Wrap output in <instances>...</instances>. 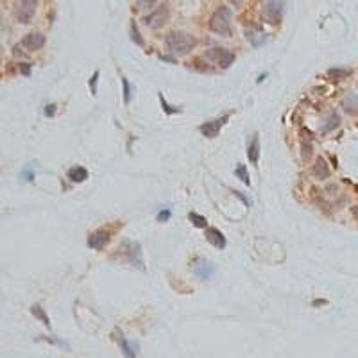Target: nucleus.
Listing matches in <instances>:
<instances>
[{
    "mask_svg": "<svg viewBox=\"0 0 358 358\" xmlns=\"http://www.w3.org/2000/svg\"><path fill=\"white\" fill-rule=\"evenodd\" d=\"M169 17H170L169 6L161 4L160 8L154 9L151 15L144 17V24L147 25V27H151V29H160V27H163V25L169 22Z\"/></svg>",
    "mask_w": 358,
    "mask_h": 358,
    "instance_id": "obj_5",
    "label": "nucleus"
},
{
    "mask_svg": "<svg viewBox=\"0 0 358 358\" xmlns=\"http://www.w3.org/2000/svg\"><path fill=\"white\" fill-rule=\"evenodd\" d=\"M247 158H249V161L253 165H256L260 160V138L256 133L253 135L251 142H249V147H247Z\"/></svg>",
    "mask_w": 358,
    "mask_h": 358,
    "instance_id": "obj_17",
    "label": "nucleus"
},
{
    "mask_svg": "<svg viewBox=\"0 0 358 358\" xmlns=\"http://www.w3.org/2000/svg\"><path fill=\"white\" fill-rule=\"evenodd\" d=\"M233 4H236V6H242V4H244V0H233Z\"/></svg>",
    "mask_w": 358,
    "mask_h": 358,
    "instance_id": "obj_38",
    "label": "nucleus"
},
{
    "mask_svg": "<svg viewBox=\"0 0 358 358\" xmlns=\"http://www.w3.org/2000/svg\"><path fill=\"white\" fill-rule=\"evenodd\" d=\"M160 104H161V107H163V111L167 113V115H177V113H181V109H179V107H172L170 104L165 102L163 95H161V93H160Z\"/></svg>",
    "mask_w": 358,
    "mask_h": 358,
    "instance_id": "obj_26",
    "label": "nucleus"
},
{
    "mask_svg": "<svg viewBox=\"0 0 358 358\" xmlns=\"http://www.w3.org/2000/svg\"><path fill=\"white\" fill-rule=\"evenodd\" d=\"M301 151H303V160H308V156L312 154V144H310L308 136L301 138Z\"/></svg>",
    "mask_w": 358,
    "mask_h": 358,
    "instance_id": "obj_24",
    "label": "nucleus"
},
{
    "mask_svg": "<svg viewBox=\"0 0 358 358\" xmlns=\"http://www.w3.org/2000/svg\"><path fill=\"white\" fill-rule=\"evenodd\" d=\"M22 74H25V75H29L31 74V65H27V63H24V65H22Z\"/></svg>",
    "mask_w": 358,
    "mask_h": 358,
    "instance_id": "obj_35",
    "label": "nucleus"
},
{
    "mask_svg": "<svg viewBox=\"0 0 358 358\" xmlns=\"http://www.w3.org/2000/svg\"><path fill=\"white\" fill-rule=\"evenodd\" d=\"M195 43H197L195 36H192L190 33H185V31H172V33L165 36V45H167L169 52L176 54V56L190 54L195 47Z\"/></svg>",
    "mask_w": 358,
    "mask_h": 358,
    "instance_id": "obj_1",
    "label": "nucleus"
},
{
    "mask_svg": "<svg viewBox=\"0 0 358 358\" xmlns=\"http://www.w3.org/2000/svg\"><path fill=\"white\" fill-rule=\"evenodd\" d=\"M68 179H70L72 183H82V181H86L88 179V176H90V172H88L82 165H74L70 170H68Z\"/></svg>",
    "mask_w": 358,
    "mask_h": 358,
    "instance_id": "obj_16",
    "label": "nucleus"
},
{
    "mask_svg": "<svg viewBox=\"0 0 358 358\" xmlns=\"http://www.w3.org/2000/svg\"><path fill=\"white\" fill-rule=\"evenodd\" d=\"M235 194H236V197H238L240 201L244 202V204H246V206H251V201H249V199H247L246 195L242 194V192H235Z\"/></svg>",
    "mask_w": 358,
    "mask_h": 358,
    "instance_id": "obj_34",
    "label": "nucleus"
},
{
    "mask_svg": "<svg viewBox=\"0 0 358 358\" xmlns=\"http://www.w3.org/2000/svg\"><path fill=\"white\" fill-rule=\"evenodd\" d=\"M235 174L238 176V179L244 183V185H251V181H249V172H247V167L242 163H238V167H236Z\"/></svg>",
    "mask_w": 358,
    "mask_h": 358,
    "instance_id": "obj_23",
    "label": "nucleus"
},
{
    "mask_svg": "<svg viewBox=\"0 0 358 358\" xmlns=\"http://www.w3.org/2000/svg\"><path fill=\"white\" fill-rule=\"evenodd\" d=\"M0 29H2V24H0Z\"/></svg>",
    "mask_w": 358,
    "mask_h": 358,
    "instance_id": "obj_40",
    "label": "nucleus"
},
{
    "mask_svg": "<svg viewBox=\"0 0 358 358\" xmlns=\"http://www.w3.org/2000/svg\"><path fill=\"white\" fill-rule=\"evenodd\" d=\"M0 65H2V45H0Z\"/></svg>",
    "mask_w": 358,
    "mask_h": 358,
    "instance_id": "obj_39",
    "label": "nucleus"
},
{
    "mask_svg": "<svg viewBox=\"0 0 358 358\" xmlns=\"http://www.w3.org/2000/svg\"><path fill=\"white\" fill-rule=\"evenodd\" d=\"M213 272H215L213 264L206 262V260H201V264L194 267V274L199 280H210V278L213 276Z\"/></svg>",
    "mask_w": 358,
    "mask_h": 358,
    "instance_id": "obj_15",
    "label": "nucleus"
},
{
    "mask_svg": "<svg viewBox=\"0 0 358 358\" xmlns=\"http://www.w3.org/2000/svg\"><path fill=\"white\" fill-rule=\"evenodd\" d=\"M136 2H138V6H140V8H153L158 0H136Z\"/></svg>",
    "mask_w": 358,
    "mask_h": 358,
    "instance_id": "obj_33",
    "label": "nucleus"
},
{
    "mask_svg": "<svg viewBox=\"0 0 358 358\" xmlns=\"http://www.w3.org/2000/svg\"><path fill=\"white\" fill-rule=\"evenodd\" d=\"M99 77H100V72L99 70L91 75V79H90V91H91V95H97V82H99Z\"/></svg>",
    "mask_w": 358,
    "mask_h": 358,
    "instance_id": "obj_29",
    "label": "nucleus"
},
{
    "mask_svg": "<svg viewBox=\"0 0 358 358\" xmlns=\"http://www.w3.org/2000/svg\"><path fill=\"white\" fill-rule=\"evenodd\" d=\"M283 6V0H267L264 9H262V17L267 22H271V24H280L285 11Z\"/></svg>",
    "mask_w": 358,
    "mask_h": 358,
    "instance_id": "obj_7",
    "label": "nucleus"
},
{
    "mask_svg": "<svg viewBox=\"0 0 358 358\" xmlns=\"http://www.w3.org/2000/svg\"><path fill=\"white\" fill-rule=\"evenodd\" d=\"M188 218H190V222L194 224L195 227H201V229L208 227V220H206V217H202V215L195 213V211H190V213H188Z\"/></svg>",
    "mask_w": 358,
    "mask_h": 358,
    "instance_id": "obj_22",
    "label": "nucleus"
},
{
    "mask_svg": "<svg viewBox=\"0 0 358 358\" xmlns=\"http://www.w3.org/2000/svg\"><path fill=\"white\" fill-rule=\"evenodd\" d=\"M351 213H353L354 218H358V206H353V208H351Z\"/></svg>",
    "mask_w": 358,
    "mask_h": 358,
    "instance_id": "obj_36",
    "label": "nucleus"
},
{
    "mask_svg": "<svg viewBox=\"0 0 358 358\" xmlns=\"http://www.w3.org/2000/svg\"><path fill=\"white\" fill-rule=\"evenodd\" d=\"M122 93H124V102H131V84L126 77H122Z\"/></svg>",
    "mask_w": 358,
    "mask_h": 358,
    "instance_id": "obj_25",
    "label": "nucleus"
},
{
    "mask_svg": "<svg viewBox=\"0 0 358 358\" xmlns=\"http://www.w3.org/2000/svg\"><path fill=\"white\" fill-rule=\"evenodd\" d=\"M116 340H118V346H120V349H122L124 356L126 358H136L138 349H140V344H138V342H129L128 338H124L122 335H118Z\"/></svg>",
    "mask_w": 358,
    "mask_h": 358,
    "instance_id": "obj_13",
    "label": "nucleus"
},
{
    "mask_svg": "<svg viewBox=\"0 0 358 358\" xmlns=\"http://www.w3.org/2000/svg\"><path fill=\"white\" fill-rule=\"evenodd\" d=\"M227 118H229V116H220V118L217 120H208V122H204L201 126V133L206 138H217V136L220 135L222 126L227 122Z\"/></svg>",
    "mask_w": 358,
    "mask_h": 358,
    "instance_id": "obj_9",
    "label": "nucleus"
},
{
    "mask_svg": "<svg viewBox=\"0 0 358 358\" xmlns=\"http://www.w3.org/2000/svg\"><path fill=\"white\" fill-rule=\"evenodd\" d=\"M351 74H353V70H349V68H340V66H333V68L328 70V77L331 79V81H342V79L349 77Z\"/></svg>",
    "mask_w": 358,
    "mask_h": 358,
    "instance_id": "obj_20",
    "label": "nucleus"
},
{
    "mask_svg": "<svg viewBox=\"0 0 358 358\" xmlns=\"http://www.w3.org/2000/svg\"><path fill=\"white\" fill-rule=\"evenodd\" d=\"M206 240L211 244V246H215L217 249H224V247L227 246V240L226 236L220 233V229H217V227H208V231H206Z\"/></svg>",
    "mask_w": 358,
    "mask_h": 358,
    "instance_id": "obj_14",
    "label": "nucleus"
},
{
    "mask_svg": "<svg viewBox=\"0 0 358 358\" xmlns=\"http://www.w3.org/2000/svg\"><path fill=\"white\" fill-rule=\"evenodd\" d=\"M20 177L22 179H25V181H33L34 179V167L33 165H27L24 170L20 172Z\"/></svg>",
    "mask_w": 358,
    "mask_h": 358,
    "instance_id": "obj_27",
    "label": "nucleus"
},
{
    "mask_svg": "<svg viewBox=\"0 0 358 358\" xmlns=\"http://www.w3.org/2000/svg\"><path fill=\"white\" fill-rule=\"evenodd\" d=\"M109 240H111V233L102 227V229H97L95 233L90 235V238H88V247H91L95 251H100V249H104V247L109 244Z\"/></svg>",
    "mask_w": 358,
    "mask_h": 358,
    "instance_id": "obj_8",
    "label": "nucleus"
},
{
    "mask_svg": "<svg viewBox=\"0 0 358 358\" xmlns=\"http://www.w3.org/2000/svg\"><path fill=\"white\" fill-rule=\"evenodd\" d=\"M131 38H133V41H135V43H138L140 47H144V40H142L140 33L136 31V25H133V27H131Z\"/></svg>",
    "mask_w": 358,
    "mask_h": 358,
    "instance_id": "obj_30",
    "label": "nucleus"
},
{
    "mask_svg": "<svg viewBox=\"0 0 358 358\" xmlns=\"http://www.w3.org/2000/svg\"><path fill=\"white\" fill-rule=\"evenodd\" d=\"M120 251L124 253V260H126V262H131L135 267L144 269V260H142V247H140V244L128 240V242L122 244Z\"/></svg>",
    "mask_w": 358,
    "mask_h": 358,
    "instance_id": "obj_6",
    "label": "nucleus"
},
{
    "mask_svg": "<svg viewBox=\"0 0 358 358\" xmlns=\"http://www.w3.org/2000/svg\"><path fill=\"white\" fill-rule=\"evenodd\" d=\"M312 174L315 176V179H319V181H324V179L329 177L331 170H329L328 161H326L322 156H317V160H315V163H313V167H312Z\"/></svg>",
    "mask_w": 358,
    "mask_h": 358,
    "instance_id": "obj_11",
    "label": "nucleus"
},
{
    "mask_svg": "<svg viewBox=\"0 0 358 358\" xmlns=\"http://www.w3.org/2000/svg\"><path fill=\"white\" fill-rule=\"evenodd\" d=\"M319 305H326V301H322V299L313 301V306H319Z\"/></svg>",
    "mask_w": 358,
    "mask_h": 358,
    "instance_id": "obj_37",
    "label": "nucleus"
},
{
    "mask_svg": "<svg viewBox=\"0 0 358 358\" xmlns=\"http://www.w3.org/2000/svg\"><path fill=\"white\" fill-rule=\"evenodd\" d=\"M156 218H158V222H167L170 218V210H161Z\"/></svg>",
    "mask_w": 358,
    "mask_h": 358,
    "instance_id": "obj_31",
    "label": "nucleus"
},
{
    "mask_svg": "<svg viewBox=\"0 0 358 358\" xmlns=\"http://www.w3.org/2000/svg\"><path fill=\"white\" fill-rule=\"evenodd\" d=\"M31 313H33L36 319H40V321L43 322L47 328H50V319H49V315H47V312L43 310V306H41V305H33V308H31Z\"/></svg>",
    "mask_w": 358,
    "mask_h": 358,
    "instance_id": "obj_21",
    "label": "nucleus"
},
{
    "mask_svg": "<svg viewBox=\"0 0 358 358\" xmlns=\"http://www.w3.org/2000/svg\"><path fill=\"white\" fill-rule=\"evenodd\" d=\"M231 18H233V11L229 8H226V6L217 8L213 15H211L210 22H208L210 31L224 38L233 36V22H231Z\"/></svg>",
    "mask_w": 358,
    "mask_h": 358,
    "instance_id": "obj_2",
    "label": "nucleus"
},
{
    "mask_svg": "<svg viewBox=\"0 0 358 358\" xmlns=\"http://www.w3.org/2000/svg\"><path fill=\"white\" fill-rule=\"evenodd\" d=\"M338 126H340V116H338L337 111H331L328 118L324 120V124H322L321 131L322 133H331L333 129H337Z\"/></svg>",
    "mask_w": 358,
    "mask_h": 358,
    "instance_id": "obj_19",
    "label": "nucleus"
},
{
    "mask_svg": "<svg viewBox=\"0 0 358 358\" xmlns=\"http://www.w3.org/2000/svg\"><path fill=\"white\" fill-rule=\"evenodd\" d=\"M342 109L351 116L358 115V95H347L346 99L342 100Z\"/></svg>",
    "mask_w": 358,
    "mask_h": 358,
    "instance_id": "obj_18",
    "label": "nucleus"
},
{
    "mask_svg": "<svg viewBox=\"0 0 358 358\" xmlns=\"http://www.w3.org/2000/svg\"><path fill=\"white\" fill-rule=\"evenodd\" d=\"M246 38H247V41L251 43L253 47H262L267 41V34L264 33V31L260 29V27H249V29H246Z\"/></svg>",
    "mask_w": 358,
    "mask_h": 358,
    "instance_id": "obj_12",
    "label": "nucleus"
},
{
    "mask_svg": "<svg viewBox=\"0 0 358 358\" xmlns=\"http://www.w3.org/2000/svg\"><path fill=\"white\" fill-rule=\"evenodd\" d=\"M43 113H45L47 118L54 116V115H56V104H47V106H45V111H43Z\"/></svg>",
    "mask_w": 358,
    "mask_h": 358,
    "instance_id": "obj_32",
    "label": "nucleus"
},
{
    "mask_svg": "<svg viewBox=\"0 0 358 358\" xmlns=\"http://www.w3.org/2000/svg\"><path fill=\"white\" fill-rule=\"evenodd\" d=\"M20 45L24 47L25 50L34 52V50H40L41 47L45 45V36H43L41 33H29L22 38Z\"/></svg>",
    "mask_w": 358,
    "mask_h": 358,
    "instance_id": "obj_10",
    "label": "nucleus"
},
{
    "mask_svg": "<svg viewBox=\"0 0 358 358\" xmlns=\"http://www.w3.org/2000/svg\"><path fill=\"white\" fill-rule=\"evenodd\" d=\"M41 340H47L49 344L59 346V347H63V349H68V344H66V342H63V340H59V338H56V337H41Z\"/></svg>",
    "mask_w": 358,
    "mask_h": 358,
    "instance_id": "obj_28",
    "label": "nucleus"
},
{
    "mask_svg": "<svg viewBox=\"0 0 358 358\" xmlns=\"http://www.w3.org/2000/svg\"><path fill=\"white\" fill-rule=\"evenodd\" d=\"M206 58L210 59L211 63H217L220 68H229L236 59V54L231 49H224V47H213V49H208L204 54Z\"/></svg>",
    "mask_w": 358,
    "mask_h": 358,
    "instance_id": "obj_3",
    "label": "nucleus"
},
{
    "mask_svg": "<svg viewBox=\"0 0 358 358\" xmlns=\"http://www.w3.org/2000/svg\"><path fill=\"white\" fill-rule=\"evenodd\" d=\"M38 0H18L15 6V17L20 24H31L36 15Z\"/></svg>",
    "mask_w": 358,
    "mask_h": 358,
    "instance_id": "obj_4",
    "label": "nucleus"
}]
</instances>
